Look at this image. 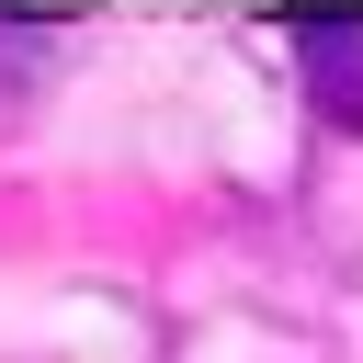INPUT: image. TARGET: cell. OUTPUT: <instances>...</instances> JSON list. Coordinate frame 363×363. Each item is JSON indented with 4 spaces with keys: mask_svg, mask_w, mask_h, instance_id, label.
Segmentation results:
<instances>
[{
    "mask_svg": "<svg viewBox=\"0 0 363 363\" xmlns=\"http://www.w3.org/2000/svg\"><path fill=\"white\" fill-rule=\"evenodd\" d=\"M295 57H306V102L329 136H363V0H272Z\"/></svg>",
    "mask_w": 363,
    "mask_h": 363,
    "instance_id": "6da1fadb",
    "label": "cell"
}]
</instances>
